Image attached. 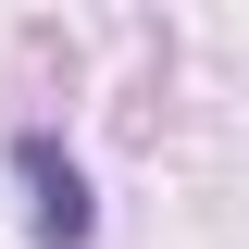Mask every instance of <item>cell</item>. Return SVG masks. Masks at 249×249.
<instances>
[{"instance_id": "6da1fadb", "label": "cell", "mask_w": 249, "mask_h": 249, "mask_svg": "<svg viewBox=\"0 0 249 249\" xmlns=\"http://www.w3.org/2000/svg\"><path fill=\"white\" fill-rule=\"evenodd\" d=\"M13 175H25V224H37V249H88L100 237V199H88V175H75V150L62 137H13Z\"/></svg>"}]
</instances>
